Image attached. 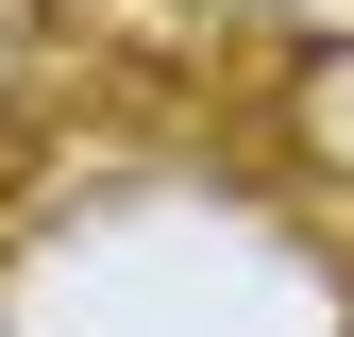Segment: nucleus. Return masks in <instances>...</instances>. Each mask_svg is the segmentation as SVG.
Listing matches in <instances>:
<instances>
[{
    "mask_svg": "<svg viewBox=\"0 0 354 337\" xmlns=\"http://www.w3.org/2000/svg\"><path fill=\"white\" fill-rule=\"evenodd\" d=\"M270 34H354V0H253Z\"/></svg>",
    "mask_w": 354,
    "mask_h": 337,
    "instance_id": "obj_1",
    "label": "nucleus"
}]
</instances>
